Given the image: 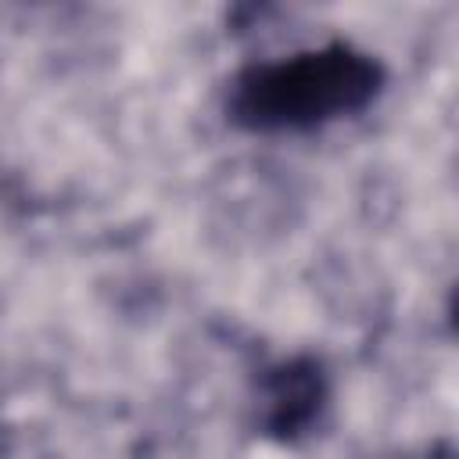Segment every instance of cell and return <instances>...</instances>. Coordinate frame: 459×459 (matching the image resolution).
Segmentation results:
<instances>
[{"mask_svg":"<svg viewBox=\"0 0 459 459\" xmlns=\"http://www.w3.org/2000/svg\"><path fill=\"white\" fill-rule=\"evenodd\" d=\"M384 79L387 72L373 54L337 39L247 65L230 86L226 111L251 133H305L369 108Z\"/></svg>","mask_w":459,"mask_h":459,"instance_id":"1","label":"cell"},{"mask_svg":"<svg viewBox=\"0 0 459 459\" xmlns=\"http://www.w3.org/2000/svg\"><path fill=\"white\" fill-rule=\"evenodd\" d=\"M330 402V380L319 359L294 355L269 366L258 380V427L273 441H301L323 420Z\"/></svg>","mask_w":459,"mask_h":459,"instance_id":"2","label":"cell"},{"mask_svg":"<svg viewBox=\"0 0 459 459\" xmlns=\"http://www.w3.org/2000/svg\"><path fill=\"white\" fill-rule=\"evenodd\" d=\"M423 459H452V448H448V445H437V448H430Z\"/></svg>","mask_w":459,"mask_h":459,"instance_id":"3","label":"cell"}]
</instances>
